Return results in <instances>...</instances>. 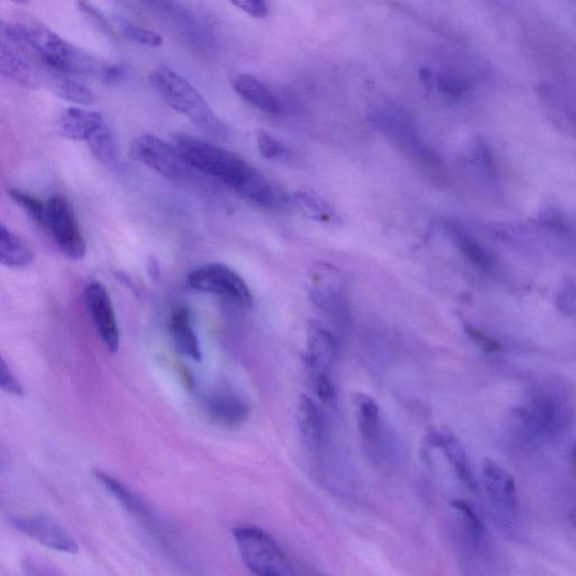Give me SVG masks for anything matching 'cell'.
Listing matches in <instances>:
<instances>
[{"instance_id": "18", "label": "cell", "mask_w": 576, "mask_h": 576, "mask_svg": "<svg viewBox=\"0 0 576 576\" xmlns=\"http://www.w3.org/2000/svg\"><path fill=\"white\" fill-rule=\"evenodd\" d=\"M230 83L235 92L255 109L272 115L283 113L279 98L255 76L237 74L230 78Z\"/></svg>"}, {"instance_id": "44", "label": "cell", "mask_w": 576, "mask_h": 576, "mask_svg": "<svg viewBox=\"0 0 576 576\" xmlns=\"http://www.w3.org/2000/svg\"><path fill=\"white\" fill-rule=\"evenodd\" d=\"M12 2L21 4V5H26L30 3V0H12Z\"/></svg>"}, {"instance_id": "13", "label": "cell", "mask_w": 576, "mask_h": 576, "mask_svg": "<svg viewBox=\"0 0 576 576\" xmlns=\"http://www.w3.org/2000/svg\"><path fill=\"white\" fill-rule=\"evenodd\" d=\"M83 300L100 338L115 353L120 348V329L108 287L101 282H91L84 287Z\"/></svg>"}, {"instance_id": "15", "label": "cell", "mask_w": 576, "mask_h": 576, "mask_svg": "<svg viewBox=\"0 0 576 576\" xmlns=\"http://www.w3.org/2000/svg\"><path fill=\"white\" fill-rule=\"evenodd\" d=\"M337 358V341L332 334L321 324H308L304 362L309 381L319 377H331Z\"/></svg>"}, {"instance_id": "28", "label": "cell", "mask_w": 576, "mask_h": 576, "mask_svg": "<svg viewBox=\"0 0 576 576\" xmlns=\"http://www.w3.org/2000/svg\"><path fill=\"white\" fill-rule=\"evenodd\" d=\"M9 196L34 221V223L46 230L47 203L39 201L33 195L16 189L8 191Z\"/></svg>"}, {"instance_id": "21", "label": "cell", "mask_w": 576, "mask_h": 576, "mask_svg": "<svg viewBox=\"0 0 576 576\" xmlns=\"http://www.w3.org/2000/svg\"><path fill=\"white\" fill-rule=\"evenodd\" d=\"M170 334L177 350L192 361H202L200 340L188 308L177 307L173 309L170 317Z\"/></svg>"}, {"instance_id": "36", "label": "cell", "mask_w": 576, "mask_h": 576, "mask_svg": "<svg viewBox=\"0 0 576 576\" xmlns=\"http://www.w3.org/2000/svg\"><path fill=\"white\" fill-rule=\"evenodd\" d=\"M0 389L16 396L24 394L22 384L2 357H0Z\"/></svg>"}, {"instance_id": "23", "label": "cell", "mask_w": 576, "mask_h": 576, "mask_svg": "<svg viewBox=\"0 0 576 576\" xmlns=\"http://www.w3.org/2000/svg\"><path fill=\"white\" fill-rule=\"evenodd\" d=\"M291 201L302 216L315 223L332 225L339 221L335 208L312 189H300Z\"/></svg>"}, {"instance_id": "8", "label": "cell", "mask_w": 576, "mask_h": 576, "mask_svg": "<svg viewBox=\"0 0 576 576\" xmlns=\"http://www.w3.org/2000/svg\"><path fill=\"white\" fill-rule=\"evenodd\" d=\"M46 231L52 234L57 246L69 259L81 260L87 253L77 215L70 202L63 195H54L47 202Z\"/></svg>"}, {"instance_id": "5", "label": "cell", "mask_w": 576, "mask_h": 576, "mask_svg": "<svg viewBox=\"0 0 576 576\" xmlns=\"http://www.w3.org/2000/svg\"><path fill=\"white\" fill-rule=\"evenodd\" d=\"M129 156L173 182H185L193 176L194 169L180 150L154 135H143L133 140Z\"/></svg>"}, {"instance_id": "12", "label": "cell", "mask_w": 576, "mask_h": 576, "mask_svg": "<svg viewBox=\"0 0 576 576\" xmlns=\"http://www.w3.org/2000/svg\"><path fill=\"white\" fill-rule=\"evenodd\" d=\"M11 521L22 534L44 547L65 554L79 552V546L69 531L48 516H16Z\"/></svg>"}, {"instance_id": "35", "label": "cell", "mask_w": 576, "mask_h": 576, "mask_svg": "<svg viewBox=\"0 0 576 576\" xmlns=\"http://www.w3.org/2000/svg\"><path fill=\"white\" fill-rule=\"evenodd\" d=\"M452 507L463 516L466 524L475 537H479L484 533L483 521L466 501L454 500Z\"/></svg>"}, {"instance_id": "24", "label": "cell", "mask_w": 576, "mask_h": 576, "mask_svg": "<svg viewBox=\"0 0 576 576\" xmlns=\"http://www.w3.org/2000/svg\"><path fill=\"white\" fill-rule=\"evenodd\" d=\"M34 258L33 250L0 223V264L8 269H25Z\"/></svg>"}, {"instance_id": "27", "label": "cell", "mask_w": 576, "mask_h": 576, "mask_svg": "<svg viewBox=\"0 0 576 576\" xmlns=\"http://www.w3.org/2000/svg\"><path fill=\"white\" fill-rule=\"evenodd\" d=\"M451 235L462 255L481 271L487 272L494 269L495 257L477 240L461 229H451Z\"/></svg>"}, {"instance_id": "31", "label": "cell", "mask_w": 576, "mask_h": 576, "mask_svg": "<svg viewBox=\"0 0 576 576\" xmlns=\"http://www.w3.org/2000/svg\"><path fill=\"white\" fill-rule=\"evenodd\" d=\"M470 159L473 167L484 177L485 180H495V159L490 148L487 147V145L482 142L475 143L471 149Z\"/></svg>"}, {"instance_id": "16", "label": "cell", "mask_w": 576, "mask_h": 576, "mask_svg": "<svg viewBox=\"0 0 576 576\" xmlns=\"http://www.w3.org/2000/svg\"><path fill=\"white\" fill-rule=\"evenodd\" d=\"M105 126L108 123L101 113L77 108L65 111L57 124L61 137L84 143L93 139Z\"/></svg>"}, {"instance_id": "43", "label": "cell", "mask_w": 576, "mask_h": 576, "mask_svg": "<svg viewBox=\"0 0 576 576\" xmlns=\"http://www.w3.org/2000/svg\"><path fill=\"white\" fill-rule=\"evenodd\" d=\"M145 2L154 8H158L165 11L169 10L172 7L171 0H145Z\"/></svg>"}, {"instance_id": "40", "label": "cell", "mask_w": 576, "mask_h": 576, "mask_svg": "<svg viewBox=\"0 0 576 576\" xmlns=\"http://www.w3.org/2000/svg\"><path fill=\"white\" fill-rule=\"evenodd\" d=\"M543 219L546 225H549L551 228H553L556 231L561 233H567L566 229V223L562 215L557 213V211H553L552 208H549L543 214Z\"/></svg>"}, {"instance_id": "41", "label": "cell", "mask_w": 576, "mask_h": 576, "mask_svg": "<svg viewBox=\"0 0 576 576\" xmlns=\"http://www.w3.org/2000/svg\"><path fill=\"white\" fill-rule=\"evenodd\" d=\"M148 276L154 283H159L161 279V269L159 260L156 257H149L147 262Z\"/></svg>"}, {"instance_id": "26", "label": "cell", "mask_w": 576, "mask_h": 576, "mask_svg": "<svg viewBox=\"0 0 576 576\" xmlns=\"http://www.w3.org/2000/svg\"><path fill=\"white\" fill-rule=\"evenodd\" d=\"M353 404L354 409H357L358 423L362 437L371 444H374L379 436V405L372 396L363 393L354 396Z\"/></svg>"}, {"instance_id": "29", "label": "cell", "mask_w": 576, "mask_h": 576, "mask_svg": "<svg viewBox=\"0 0 576 576\" xmlns=\"http://www.w3.org/2000/svg\"><path fill=\"white\" fill-rule=\"evenodd\" d=\"M94 157L105 166H112L117 160V147L109 125L87 143Z\"/></svg>"}, {"instance_id": "17", "label": "cell", "mask_w": 576, "mask_h": 576, "mask_svg": "<svg viewBox=\"0 0 576 576\" xmlns=\"http://www.w3.org/2000/svg\"><path fill=\"white\" fill-rule=\"evenodd\" d=\"M428 441L431 447L444 452L461 481L468 489L475 490L477 487L476 479L465 449L456 434L448 428H440L429 432Z\"/></svg>"}, {"instance_id": "34", "label": "cell", "mask_w": 576, "mask_h": 576, "mask_svg": "<svg viewBox=\"0 0 576 576\" xmlns=\"http://www.w3.org/2000/svg\"><path fill=\"white\" fill-rule=\"evenodd\" d=\"M464 330L470 339L485 352H499L502 350L500 341L475 328L471 324L464 323Z\"/></svg>"}, {"instance_id": "9", "label": "cell", "mask_w": 576, "mask_h": 576, "mask_svg": "<svg viewBox=\"0 0 576 576\" xmlns=\"http://www.w3.org/2000/svg\"><path fill=\"white\" fill-rule=\"evenodd\" d=\"M374 122L395 146L422 166L434 170L441 168V160L437 154L419 138L413 124L405 115L395 112L379 113Z\"/></svg>"}, {"instance_id": "19", "label": "cell", "mask_w": 576, "mask_h": 576, "mask_svg": "<svg viewBox=\"0 0 576 576\" xmlns=\"http://www.w3.org/2000/svg\"><path fill=\"white\" fill-rule=\"evenodd\" d=\"M296 422L305 444L313 450L321 449L327 437V426L314 398L307 395L300 397L296 408Z\"/></svg>"}, {"instance_id": "22", "label": "cell", "mask_w": 576, "mask_h": 576, "mask_svg": "<svg viewBox=\"0 0 576 576\" xmlns=\"http://www.w3.org/2000/svg\"><path fill=\"white\" fill-rule=\"evenodd\" d=\"M43 71V81H46L50 90L61 100L69 103L90 106L97 101L90 88L72 79L69 75L56 71Z\"/></svg>"}, {"instance_id": "33", "label": "cell", "mask_w": 576, "mask_h": 576, "mask_svg": "<svg viewBox=\"0 0 576 576\" xmlns=\"http://www.w3.org/2000/svg\"><path fill=\"white\" fill-rule=\"evenodd\" d=\"M78 10L102 32L106 35L114 36L115 29L111 21L92 3L88 0H78L77 2Z\"/></svg>"}, {"instance_id": "6", "label": "cell", "mask_w": 576, "mask_h": 576, "mask_svg": "<svg viewBox=\"0 0 576 576\" xmlns=\"http://www.w3.org/2000/svg\"><path fill=\"white\" fill-rule=\"evenodd\" d=\"M188 284L195 291L223 296L244 307L253 305V294L246 281L225 263L202 264L189 274Z\"/></svg>"}, {"instance_id": "30", "label": "cell", "mask_w": 576, "mask_h": 576, "mask_svg": "<svg viewBox=\"0 0 576 576\" xmlns=\"http://www.w3.org/2000/svg\"><path fill=\"white\" fill-rule=\"evenodd\" d=\"M256 142L258 150L264 159L283 160L290 155L289 148L269 131L258 129Z\"/></svg>"}, {"instance_id": "42", "label": "cell", "mask_w": 576, "mask_h": 576, "mask_svg": "<svg viewBox=\"0 0 576 576\" xmlns=\"http://www.w3.org/2000/svg\"><path fill=\"white\" fill-rule=\"evenodd\" d=\"M115 278L121 283V285L125 286L135 294H139L137 284L133 282L132 278L128 274L122 271H117L115 272Z\"/></svg>"}, {"instance_id": "7", "label": "cell", "mask_w": 576, "mask_h": 576, "mask_svg": "<svg viewBox=\"0 0 576 576\" xmlns=\"http://www.w3.org/2000/svg\"><path fill=\"white\" fill-rule=\"evenodd\" d=\"M567 405L556 391H537L527 405L519 409V420L528 434L549 438L565 423Z\"/></svg>"}, {"instance_id": "3", "label": "cell", "mask_w": 576, "mask_h": 576, "mask_svg": "<svg viewBox=\"0 0 576 576\" xmlns=\"http://www.w3.org/2000/svg\"><path fill=\"white\" fill-rule=\"evenodd\" d=\"M149 81L169 108L188 117L205 135L218 139L226 137L225 123L185 78L167 66H158L149 74Z\"/></svg>"}, {"instance_id": "14", "label": "cell", "mask_w": 576, "mask_h": 576, "mask_svg": "<svg viewBox=\"0 0 576 576\" xmlns=\"http://www.w3.org/2000/svg\"><path fill=\"white\" fill-rule=\"evenodd\" d=\"M0 75L18 84L36 90L43 82V72L21 50L0 21Z\"/></svg>"}, {"instance_id": "10", "label": "cell", "mask_w": 576, "mask_h": 576, "mask_svg": "<svg viewBox=\"0 0 576 576\" xmlns=\"http://www.w3.org/2000/svg\"><path fill=\"white\" fill-rule=\"evenodd\" d=\"M307 294L323 312L340 315L346 308V295L339 271L332 264L317 262L309 268Z\"/></svg>"}, {"instance_id": "2", "label": "cell", "mask_w": 576, "mask_h": 576, "mask_svg": "<svg viewBox=\"0 0 576 576\" xmlns=\"http://www.w3.org/2000/svg\"><path fill=\"white\" fill-rule=\"evenodd\" d=\"M173 145L195 171L223 182L246 200L262 207L281 204L282 193L238 155L182 133L173 136Z\"/></svg>"}, {"instance_id": "38", "label": "cell", "mask_w": 576, "mask_h": 576, "mask_svg": "<svg viewBox=\"0 0 576 576\" xmlns=\"http://www.w3.org/2000/svg\"><path fill=\"white\" fill-rule=\"evenodd\" d=\"M229 2L253 19H263L269 14L266 0H229Z\"/></svg>"}, {"instance_id": "39", "label": "cell", "mask_w": 576, "mask_h": 576, "mask_svg": "<svg viewBox=\"0 0 576 576\" xmlns=\"http://www.w3.org/2000/svg\"><path fill=\"white\" fill-rule=\"evenodd\" d=\"M442 93L452 98H459L466 91V83L456 78H442L439 81Z\"/></svg>"}, {"instance_id": "1", "label": "cell", "mask_w": 576, "mask_h": 576, "mask_svg": "<svg viewBox=\"0 0 576 576\" xmlns=\"http://www.w3.org/2000/svg\"><path fill=\"white\" fill-rule=\"evenodd\" d=\"M21 50L41 70L94 78L103 83L122 79L123 68L105 61L70 43L37 22L7 24Z\"/></svg>"}, {"instance_id": "4", "label": "cell", "mask_w": 576, "mask_h": 576, "mask_svg": "<svg viewBox=\"0 0 576 576\" xmlns=\"http://www.w3.org/2000/svg\"><path fill=\"white\" fill-rule=\"evenodd\" d=\"M233 534L240 557L251 574L257 576L293 574L289 556L268 531L253 526H239L234 529Z\"/></svg>"}, {"instance_id": "37", "label": "cell", "mask_w": 576, "mask_h": 576, "mask_svg": "<svg viewBox=\"0 0 576 576\" xmlns=\"http://www.w3.org/2000/svg\"><path fill=\"white\" fill-rule=\"evenodd\" d=\"M556 304L562 314L566 317L575 316V286L574 283L565 284L558 292Z\"/></svg>"}, {"instance_id": "11", "label": "cell", "mask_w": 576, "mask_h": 576, "mask_svg": "<svg viewBox=\"0 0 576 576\" xmlns=\"http://www.w3.org/2000/svg\"><path fill=\"white\" fill-rule=\"evenodd\" d=\"M482 476L487 498L495 513L505 522H513L518 513L517 487L511 474L499 463L485 459Z\"/></svg>"}, {"instance_id": "20", "label": "cell", "mask_w": 576, "mask_h": 576, "mask_svg": "<svg viewBox=\"0 0 576 576\" xmlns=\"http://www.w3.org/2000/svg\"><path fill=\"white\" fill-rule=\"evenodd\" d=\"M207 417L218 426L235 428L242 425L250 410L242 398L230 393L211 395L205 403Z\"/></svg>"}, {"instance_id": "32", "label": "cell", "mask_w": 576, "mask_h": 576, "mask_svg": "<svg viewBox=\"0 0 576 576\" xmlns=\"http://www.w3.org/2000/svg\"><path fill=\"white\" fill-rule=\"evenodd\" d=\"M118 25L122 30L124 37L132 42L154 48L162 46V37L150 30L139 26L135 23H131L126 20H120Z\"/></svg>"}, {"instance_id": "25", "label": "cell", "mask_w": 576, "mask_h": 576, "mask_svg": "<svg viewBox=\"0 0 576 576\" xmlns=\"http://www.w3.org/2000/svg\"><path fill=\"white\" fill-rule=\"evenodd\" d=\"M94 475L104 486V489L132 516L138 519H145L149 516V509L144 500L129 490L122 482L101 470H97Z\"/></svg>"}]
</instances>
